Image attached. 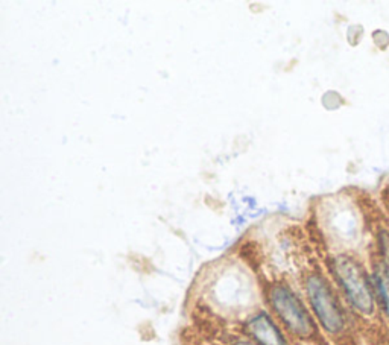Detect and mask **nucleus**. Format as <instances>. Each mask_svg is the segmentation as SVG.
<instances>
[{
  "mask_svg": "<svg viewBox=\"0 0 389 345\" xmlns=\"http://www.w3.org/2000/svg\"><path fill=\"white\" fill-rule=\"evenodd\" d=\"M246 332L257 345H289L282 330L266 312H259L246 321Z\"/></svg>",
  "mask_w": 389,
  "mask_h": 345,
  "instance_id": "39448f33",
  "label": "nucleus"
},
{
  "mask_svg": "<svg viewBox=\"0 0 389 345\" xmlns=\"http://www.w3.org/2000/svg\"><path fill=\"white\" fill-rule=\"evenodd\" d=\"M305 286L307 301L324 333L336 345H359L354 332L356 323L350 319L352 312L325 274L318 269L309 272Z\"/></svg>",
  "mask_w": 389,
  "mask_h": 345,
  "instance_id": "f03ea898",
  "label": "nucleus"
},
{
  "mask_svg": "<svg viewBox=\"0 0 389 345\" xmlns=\"http://www.w3.org/2000/svg\"><path fill=\"white\" fill-rule=\"evenodd\" d=\"M330 274L354 323L368 330L371 344L389 345V328L380 310L368 262L352 253H341L330 260Z\"/></svg>",
  "mask_w": 389,
  "mask_h": 345,
  "instance_id": "f257e3e1",
  "label": "nucleus"
},
{
  "mask_svg": "<svg viewBox=\"0 0 389 345\" xmlns=\"http://www.w3.org/2000/svg\"><path fill=\"white\" fill-rule=\"evenodd\" d=\"M268 298L272 310L277 313L287 332L301 341H309V344L325 345L318 330L316 321L289 286L283 283L271 285Z\"/></svg>",
  "mask_w": 389,
  "mask_h": 345,
  "instance_id": "7ed1b4c3",
  "label": "nucleus"
},
{
  "mask_svg": "<svg viewBox=\"0 0 389 345\" xmlns=\"http://www.w3.org/2000/svg\"><path fill=\"white\" fill-rule=\"evenodd\" d=\"M368 266L380 310H382V315L389 328V263L386 262L385 257L380 256L377 251L372 248L370 251Z\"/></svg>",
  "mask_w": 389,
  "mask_h": 345,
  "instance_id": "20e7f679",
  "label": "nucleus"
},
{
  "mask_svg": "<svg viewBox=\"0 0 389 345\" xmlns=\"http://www.w3.org/2000/svg\"><path fill=\"white\" fill-rule=\"evenodd\" d=\"M306 345H315V344H306Z\"/></svg>",
  "mask_w": 389,
  "mask_h": 345,
  "instance_id": "423d86ee",
  "label": "nucleus"
}]
</instances>
